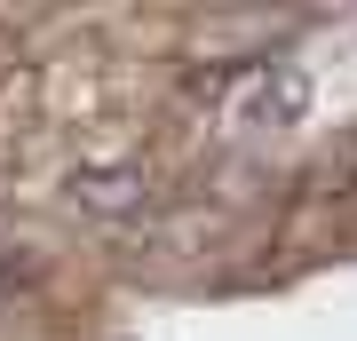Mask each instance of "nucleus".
<instances>
[{"label":"nucleus","instance_id":"1","mask_svg":"<svg viewBox=\"0 0 357 341\" xmlns=\"http://www.w3.org/2000/svg\"><path fill=\"white\" fill-rule=\"evenodd\" d=\"M64 199L79 206V215H103V222H135L143 206L159 199L151 175L143 167H79V175L64 183Z\"/></svg>","mask_w":357,"mask_h":341},{"label":"nucleus","instance_id":"2","mask_svg":"<svg viewBox=\"0 0 357 341\" xmlns=\"http://www.w3.org/2000/svg\"><path fill=\"white\" fill-rule=\"evenodd\" d=\"M318 190H333V199H349V190H357V135L342 143V159H333V151L318 159Z\"/></svg>","mask_w":357,"mask_h":341}]
</instances>
